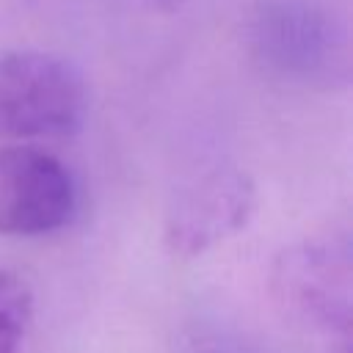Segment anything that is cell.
<instances>
[{"mask_svg":"<svg viewBox=\"0 0 353 353\" xmlns=\"http://www.w3.org/2000/svg\"><path fill=\"white\" fill-rule=\"evenodd\" d=\"M245 36L256 61L279 77L317 88L350 83V33L320 0H259Z\"/></svg>","mask_w":353,"mask_h":353,"instance_id":"6da1fadb","label":"cell"},{"mask_svg":"<svg viewBox=\"0 0 353 353\" xmlns=\"http://www.w3.org/2000/svg\"><path fill=\"white\" fill-rule=\"evenodd\" d=\"M88 110L80 69L44 50L0 52V138L55 141L74 135Z\"/></svg>","mask_w":353,"mask_h":353,"instance_id":"7a4b0ae2","label":"cell"},{"mask_svg":"<svg viewBox=\"0 0 353 353\" xmlns=\"http://www.w3.org/2000/svg\"><path fill=\"white\" fill-rule=\"evenodd\" d=\"M77 201V179L55 154L33 143L0 146V234H52L74 218Z\"/></svg>","mask_w":353,"mask_h":353,"instance_id":"3957f363","label":"cell"},{"mask_svg":"<svg viewBox=\"0 0 353 353\" xmlns=\"http://www.w3.org/2000/svg\"><path fill=\"white\" fill-rule=\"evenodd\" d=\"M256 210L248 171L221 163L176 188L165 210V245L176 256H199L237 234Z\"/></svg>","mask_w":353,"mask_h":353,"instance_id":"277c9868","label":"cell"},{"mask_svg":"<svg viewBox=\"0 0 353 353\" xmlns=\"http://www.w3.org/2000/svg\"><path fill=\"white\" fill-rule=\"evenodd\" d=\"M279 301L314 328L350 336V243L328 234L284 248L273 268Z\"/></svg>","mask_w":353,"mask_h":353,"instance_id":"5b68a950","label":"cell"},{"mask_svg":"<svg viewBox=\"0 0 353 353\" xmlns=\"http://www.w3.org/2000/svg\"><path fill=\"white\" fill-rule=\"evenodd\" d=\"M33 317L30 284L14 273L0 270V353H17Z\"/></svg>","mask_w":353,"mask_h":353,"instance_id":"8992f818","label":"cell"}]
</instances>
